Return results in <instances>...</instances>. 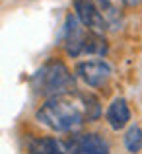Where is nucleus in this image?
Segmentation results:
<instances>
[{"label":"nucleus","instance_id":"nucleus-10","mask_svg":"<svg viewBox=\"0 0 142 154\" xmlns=\"http://www.w3.org/2000/svg\"><path fill=\"white\" fill-rule=\"evenodd\" d=\"M125 4H127V6H138V4L142 2V0H123Z\"/></svg>","mask_w":142,"mask_h":154},{"label":"nucleus","instance_id":"nucleus-3","mask_svg":"<svg viewBox=\"0 0 142 154\" xmlns=\"http://www.w3.org/2000/svg\"><path fill=\"white\" fill-rule=\"evenodd\" d=\"M64 49L70 57L80 55H105L107 43L101 33L88 29L76 14H68L64 22Z\"/></svg>","mask_w":142,"mask_h":154},{"label":"nucleus","instance_id":"nucleus-4","mask_svg":"<svg viewBox=\"0 0 142 154\" xmlns=\"http://www.w3.org/2000/svg\"><path fill=\"white\" fill-rule=\"evenodd\" d=\"M64 154H109V143L97 133H76L60 140Z\"/></svg>","mask_w":142,"mask_h":154},{"label":"nucleus","instance_id":"nucleus-8","mask_svg":"<svg viewBox=\"0 0 142 154\" xmlns=\"http://www.w3.org/2000/svg\"><path fill=\"white\" fill-rule=\"evenodd\" d=\"M27 154H64L60 148V140L49 139V137H41L29 143V150Z\"/></svg>","mask_w":142,"mask_h":154},{"label":"nucleus","instance_id":"nucleus-2","mask_svg":"<svg viewBox=\"0 0 142 154\" xmlns=\"http://www.w3.org/2000/svg\"><path fill=\"white\" fill-rule=\"evenodd\" d=\"M31 88L37 96L55 98V96L76 92V82L66 64L56 59H51L31 76Z\"/></svg>","mask_w":142,"mask_h":154},{"label":"nucleus","instance_id":"nucleus-7","mask_svg":"<svg viewBox=\"0 0 142 154\" xmlns=\"http://www.w3.org/2000/svg\"><path fill=\"white\" fill-rule=\"evenodd\" d=\"M105 117H107L109 127L115 129V131H121V129L131 121V109H128L127 100L125 98H115L111 103H109Z\"/></svg>","mask_w":142,"mask_h":154},{"label":"nucleus","instance_id":"nucleus-5","mask_svg":"<svg viewBox=\"0 0 142 154\" xmlns=\"http://www.w3.org/2000/svg\"><path fill=\"white\" fill-rule=\"evenodd\" d=\"M76 76L90 88H101L111 78V66L101 59L95 60H82L76 64Z\"/></svg>","mask_w":142,"mask_h":154},{"label":"nucleus","instance_id":"nucleus-9","mask_svg":"<svg viewBox=\"0 0 142 154\" xmlns=\"http://www.w3.org/2000/svg\"><path fill=\"white\" fill-rule=\"evenodd\" d=\"M125 146L132 154H136L142 148V129L138 125H132L127 131V135H125Z\"/></svg>","mask_w":142,"mask_h":154},{"label":"nucleus","instance_id":"nucleus-1","mask_svg":"<svg viewBox=\"0 0 142 154\" xmlns=\"http://www.w3.org/2000/svg\"><path fill=\"white\" fill-rule=\"evenodd\" d=\"M101 107L95 96L92 94H70L55 96L45 100V103L37 109L35 117L41 125L56 133H72L80 129L84 123L99 117Z\"/></svg>","mask_w":142,"mask_h":154},{"label":"nucleus","instance_id":"nucleus-6","mask_svg":"<svg viewBox=\"0 0 142 154\" xmlns=\"http://www.w3.org/2000/svg\"><path fill=\"white\" fill-rule=\"evenodd\" d=\"M74 12L76 18L88 27V29L95 31V33H103L107 29V20L103 18L99 6L95 0H74Z\"/></svg>","mask_w":142,"mask_h":154}]
</instances>
